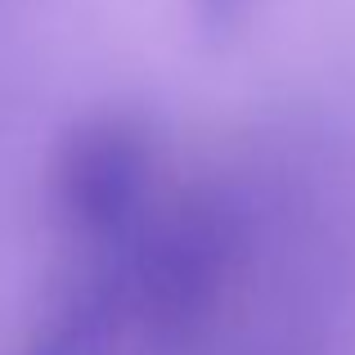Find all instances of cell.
I'll list each match as a JSON object with an SVG mask.
<instances>
[{
	"mask_svg": "<svg viewBox=\"0 0 355 355\" xmlns=\"http://www.w3.org/2000/svg\"><path fill=\"white\" fill-rule=\"evenodd\" d=\"M63 211L81 234H117L144 193V148L117 121L81 130L59 175Z\"/></svg>",
	"mask_w": 355,
	"mask_h": 355,
	"instance_id": "6da1fadb",
	"label": "cell"
},
{
	"mask_svg": "<svg viewBox=\"0 0 355 355\" xmlns=\"http://www.w3.org/2000/svg\"><path fill=\"white\" fill-rule=\"evenodd\" d=\"M198 5H202V23H207L211 32H230L243 18L248 0H198Z\"/></svg>",
	"mask_w": 355,
	"mask_h": 355,
	"instance_id": "7a4b0ae2",
	"label": "cell"
}]
</instances>
